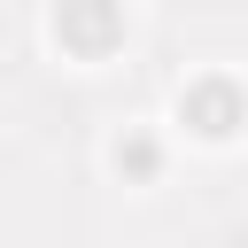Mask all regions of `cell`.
Returning a JSON list of instances; mask_svg holds the SVG:
<instances>
[{"instance_id": "6da1fadb", "label": "cell", "mask_w": 248, "mask_h": 248, "mask_svg": "<svg viewBox=\"0 0 248 248\" xmlns=\"http://www.w3.org/2000/svg\"><path fill=\"white\" fill-rule=\"evenodd\" d=\"M54 31H62L70 46H85V54H93V46H108V39H116V8H108V0H62Z\"/></svg>"}, {"instance_id": "7a4b0ae2", "label": "cell", "mask_w": 248, "mask_h": 248, "mask_svg": "<svg viewBox=\"0 0 248 248\" xmlns=\"http://www.w3.org/2000/svg\"><path fill=\"white\" fill-rule=\"evenodd\" d=\"M194 116H202V132H209V140H225V132H232V93H202V101H194Z\"/></svg>"}]
</instances>
